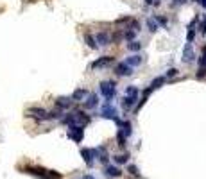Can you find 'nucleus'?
Masks as SVG:
<instances>
[{
	"mask_svg": "<svg viewBox=\"0 0 206 179\" xmlns=\"http://www.w3.org/2000/svg\"><path fill=\"white\" fill-rule=\"evenodd\" d=\"M195 77L197 79H204L206 77V66H199V70L195 73Z\"/></svg>",
	"mask_w": 206,
	"mask_h": 179,
	"instance_id": "nucleus-23",
	"label": "nucleus"
},
{
	"mask_svg": "<svg viewBox=\"0 0 206 179\" xmlns=\"http://www.w3.org/2000/svg\"><path fill=\"white\" fill-rule=\"evenodd\" d=\"M165 84V77H156L152 82H151V90H158V88H161V86Z\"/></svg>",
	"mask_w": 206,
	"mask_h": 179,
	"instance_id": "nucleus-17",
	"label": "nucleus"
},
{
	"mask_svg": "<svg viewBox=\"0 0 206 179\" xmlns=\"http://www.w3.org/2000/svg\"><path fill=\"white\" fill-rule=\"evenodd\" d=\"M124 95H126V97H133V99H138V95H140V90H138L136 86H127Z\"/></svg>",
	"mask_w": 206,
	"mask_h": 179,
	"instance_id": "nucleus-15",
	"label": "nucleus"
},
{
	"mask_svg": "<svg viewBox=\"0 0 206 179\" xmlns=\"http://www.w3.org/2000/svg\"><path fill=\"white\" fill-rule=\"evenodd\" d=\"M118 125H120V133H122L124 136H129L131 133H133V125H131V122H129V120L120 122Z\"/></svg>",
	"mask_w": 206,
	"mask_h": 179,
	"instance_id": "nucleus-14",
	"label": "nucleus"
},
{
	"mask_svg": "<svg viewBox=\"0 0 206 179\" xmlns=\"http://www.w3.org/2000/svg\"><path fill=\"white\" fill-rule=\"evenodd\" d=\"M201 32H203V34H206V20L203 21V25H201Z\"/></svg>",
	"mask_w": 206,
	"mask_h": 179,
	"instance_id": "nucleus-32",
	"label": "nucleus"
},
{
	"mask_svg": "<svg viewBox=\"0 0 206 179\" xmlns=\"http://www.w3.org/2000/svg\"><path fill=\"white\" fill-rule=\"evenodd\" d=\"M113 59H115V57H111V56H102V57H99L97 61H93V63H92V68H93V70H97V68L109 66V64L113 63Z\"/></svg>",
	"mask_w": 206,
	"mask_h": 179,
	"instance_id": "nucleus-5",
	"label": "nucleus"
},
{
	"mask_svg": "<svg viewBox=\"0 0 206 179\" xmlns=\"http://www.w3.org/2000/svg\"><path fill=\"white\" fill-rule=\"evenodd\" d=\"M27 116H34L38 120H49V111H45L43 107H31L27 109Z\"/></svg>",
	"mask_w": 206,
	"mask_h": 179,
	"instance_id": "nucleus-4",
	"label": "nucleus"
},
{
	"mask_svg": "<svg viewBox=\"0 0 206 179\" xmlns=\"http://www.w3.org/2000/svg\"><path fill=\"white\" fill-rule=\"evenodd\" d=\"M84 97H88V92H86V90H83V88H79V90H75V92H74V95H72L70 99L72 100H83Z\"/></svg>",
	"mask_w": 206,
	"mask_h": 179,
	"instance_id": "nucleus-16",
	"label": "nucleus"
},
{
	"mask_svg": "<svg viewBox=\"0 0 206 179\" xmlns=\"http://www.w3.org/2000/svg\"><path fill=\"white\" fill-rule=\"evenodd\" d=\"M95 43L106 47V45H109V36H108L106 32H97V34H95Z\"/></svg>",
	"mask_w": 206,
	"mask_h": 179,
	"instance_id": "nucleus-13",
	"label": "nucleus"
},
{
	"mask_svg": "<svg viewBox=\"0 0 206 179\" xmlns=\"http://www.w3.org/2000/svg\"><path fill=\"white\" fill-rule=\"evenodd\" d=\"M115 92H117V82H115V81H102V82H100V93L104 95L106 102H111V100H113Z\"/></svg>",
	"mask_w": 206,
	"mask_h": 179,
	"instance_id": "nucleus-1",
	"label": "nucleus"
},
{
	"mask_svg": "<svg viewBox=\"0 0 206 179\" xmlns=\"http://www.w3.org/2000/svg\"><path fill=\"white\" fill-rule=\"evenodd\" d=\"M84 41H86V45L90 47V49H97L99 45L95 43V38H93L92 34H84Z\"/></svg>",
	"mask_w": 206,
	"mask_h": 179,
	"instance_id": "nucleus-19",
	"label": "nucleus"
},
{
	"mask_svg": "<svg viewBox=\"0 0 206 179\" xmlns=\"http://www.w3.org/2000/svg\"><path fill=\"white\" fill-rule=\"evenodd\" d=\"M117 138H118V145H120V147H124V145H126V136H124L120 131H118V136H117Z\"/></svg>",
	"mask_w": 206,
	"mask_h": 179,
	"instance_id": "nucleus-24",
	"label": "nucleus"
},
{
	"mask_svg": "<svg viewBox=\"0 0 206 179\" xmlns=\"http://www.w3.org/2000/svg\"><path fill=\"white\" fill-rule=\"evenodd\" d=\"M154 21H156V23H160V25H163V27H167V25H169V18L160 16V14H156V16H154Z\"/></svg>",
	"mask_w": 206,
	"mask_h": 179,
	"instance_id": "nucleus-20",
	"label": "nucleus"
},
{
	"mask_svg": "<svg viewBox=\"0 0 206 179\" xmlns=\"http://www.w3.org/2000/svg\"><path fill=\"white\" fill-rule=\"evenodd\" d=\"M174 75H178V68H169L167 70V77H174Z\"/></svg>",
	"mask_w": 206,
	"mask_h": 179,
	"instance_id": "nucleus-26",
	"label": "nucleus"
},
{
	"mask_svg": "<svg viewBox=\"0 0 206 179\" xmlns=\"http://www.w3.org/2000/svg\"><path fill=\"white\" fill-rule=\"evenodd\" d=\"M127 49L131 50V52H140V49H142V43L136 41V40H133V41L127 43Z\"/></svg>",
	"mask_w": 206,
	"mask_h": 179,
	"instance_id": "nucleus-18",
	"label": "nucleus"
},
{
	"mask_svg": "<svg viewBox=\"0 0 206 179\" xmlns=\"http://www.w3.org/2000/svg\"><path fill=\"white\" fill-rule=\"evenodd\" d=\"M68 138L75 140V142H81L83 140V127H79V125H68Z\"/></svg>",
	"mask_w": 206,
	"mask_h": 179,
	"instance_id": "nucleus-6",
	"label": "nucleus"
},
{
	"mask_svg": "<svg viewBox=\"0 0 206 179\" xmlns=\"http://www.w3.org/2000/svg\"><path fill=\"white\" fill-rule=\"evenodd\" d=\"M74 118H75V124H74V125H79V127H83V129L92 122V116L86 115L84 111H81V109H75V111H74Z\"/></svg>",
	"mask_w": 206,
	"mask_h": 179,
	"instance_id": "nucleus-3",
	"label": "nucleus"
},
{
	"mask_svg": "<svg viewBox=\"0 0 206 179\" xmlns=\"http://www.w3.org/2000/svg\"><path fill=\"white\" fill-rule=\"evenodd\" d=\"M186 4V0H174V6H183Z\"/></svg>",
	"mask_w": 206,
	"mask_h": 179,
	"instance_id": "nucleus-31",
	"label": "nucleus"
},
{
	"mask_svg": "<svg viewBox=\"0 0 206 179\" xmlns=\"http://www.w3.org/2000/svg\"><path fill=\"white\" fill-rule=\"evenodd\" d=\"M197 21H199V16L195 14V18H194V20L190 21V25H188V29H190V31H194V27H195V23H197Z\"/></svg>",
	"mask_w": 206,
	"mask_h": 179,
	"instance_id": "nucleus-27",
	"label": "nucleus"
},
{
	"mask_svg": "<svg viewBox=\"0 0 206 179\" xmlns=\"http://www.w3.org/2000/svg\"><path fill=\"white\" fill-rule=\"evenodd\" d=\"M124 63L127 64V66H138V64H142L143 63V57L140 56V54H135V56H129V57H126V61Z\"/></svg>",
	"mask_w": 206,
	"mask_h": 179,
	"instance_id": "nucleus-10",
	"label": "nucleus"
},
{
	"mask_svg": "<svg viewBox=\"0 0 206 179\" xmlns=\"http://www.w3.org/2000/svg\"><path fill=\"white\" fill-rule=\"evenodd\" d=\"M194 38H195V31H188V34H186V41L192 43V41H194Z\"/></svg>",
	"mask_w": 206,
	"mask_h": 179,
	"instance_id": "nucleus-25",
	"label": "nucleus"
},
{
	"mask_svg": "<svg viewBox=\"0 0 206 179\" xmlns=\"http://www.w3.org/2000/svg\"><path fill=\"white\" fill-rule=\"evenodd\" d=\"M72 102H74V100H72L70 97H59V99H56V107L63 111V109H68V107L72 106Z\"/></svg>",
	"mask_w": 206,
	"mask_h": 179,
	"instance_id": "nucleus-9",
	"label": "nucleus"
},
{
	"mask_svg": "<svg viewBox=\"0 0 206 179\" xmlns=\"http://www.w3.org/2000/svg\"><path fill=\"white\" fill-rule=\"evenodd\" d=\"M106 172H108V174H111V176H118V170H117V168H113V167H108Z\"/></svg>",
	"mask_w": 206,
	"mask_h": 179,
	"instance_id": "nucleus-28",
	"label": "nucleus"
},
{
	"mask_svg": "<svg viewBox=\"0 0 206 179\" xmlns=\"http://www.w3.org/2000/svg\"><path fill=\"white\" fill-rule=\"evenodd\" d=\"M199 4H201L203 7H204V9H206V0H199Z\"/></svg>",
	"mask_w": 206,
	"mask_h": 179,
	"instance_id": "nucleus-33",
	"label": "nucleus"
},
{
	"mask_svg": "<svg viewBox=\"0 0 206 179\" xmlns=\"http://www.w3.org/2000/svg\"><path fill=\"white\" fill-rule=\"evenodd\" d=\"M99 106V97L95 95V93H92V95H88L84 100V107L86 109H93V107Z\"/></svg>",
	"mask_w": 206,
	"mask_h": 179,
	"instance_id": "nucleus-11",
	"label": "nucleus"
},
{
	"mask_svg": "<svg viewBox=\"0 0 206 179\" xmlns=\"http://www.w3.org/2000/svg\"><path fill=\"white\" fill-rule=\"evenodd\" d=\"M115 72H117V75H122V77H127V75H131V73H133V68H131V66H127L126 63H120V64H117V68H115Z\"/></svg>",
	"mask_w": 206,
	"mask_h": 179,
	"instance_id": "nucleus-7",
	"label": "nucleus"
},
{
	"mask_svg": "<svg viewBox=\"0 0 206 179\" xmlns=\"http://www.w3.org/2000/svg\"><path fill=\"white\" fill-rule=\"evenodd\" d=\"M147 27H149L151 32H156L158 31V23L154 21V18H147Z\"/></svg>",
	"mask_w": 206,
	"mask_h": 179,
	"instance_id": "nucleus-21",
	"label": "nucleus"
},
{
	"mask_svg": "<svg viewBox=\"0 0 206 179\" xmlns=\"http://www.w3.org/2000/svg\"><path fill=\"white\" fill-rule=\"evenodd\" d=\"M115 159H117L118 163H124V161L127 159V154H124V156H117V158H115Z\"/></svg>",
	"mask_w": 206,
	"mask_h": 179,
	"instance_id": "nucleus-29",
	"label": "nucleus"
},
{
	"mask_svg": "<svg viewBox=\"0 0 206 179\" xmlns=\"http://www.w3.org/2000/svg\"><path fill=\"white\" fill-rule=\"evenodd\" d=\"M81 152H83V156H84L86 163H88V165H92V150H90V149H83Z\"/></svg>",
	"mask_w": 206,
	"mask_h": 179,
	"instance_id": "nucleus-22",
	"label": "nucleus"
},
{
	"mask_svg": "<svg viewBox=\"0 0 206 179\" xmlns=\"http://www.w3.org/2000/svg\"><path fill=\"white\" fill-rule=\"evenodd\" d=\"M194 2H199V0H194Z\"/></svg>",
	"mask_w": 206,
	"mask_h": 179,
	"instance_id": "nucleus-34",
	"label": "nucleus"
},
{
	"mask_svg": "<svg viewBox=\"0 0 206 179\" xmlns=\"http://www.w3.org/2000/svg\"><path fill=\"white\" fill-rule=\"evenodd\" d=\"M194 59H195V54H194V50H192V43H186L185 50H183V61L185 63H192Z\"/></svg>",
	"mask_w": 206,
	"mask_h": 179,
	"instance_id": "nucleus-8",
	"label": "nucleus"
},
{
	"mask_svg": "<svg viewBox=\"0 0 206 179\" xmlns=\"http://www.w3.org/2000/svg\"><path fill=\"white\" fill-rule=\"evenodd\" d=\"M100 115H102L104 118H109V120H113L117 125L120 124V118H118V113H117V107H115L111 102H106V104L102 106V111H100Z\"/></svg>",
	"mask_w": 206,
	"mask_h": 179,
	"instance_id": "nucleus-2",
	"label": "nucleus"
},
{
	"mask_svg": "<svg viewBox=\"0 0 206 179\" xmlns=\"http://www.w3.org/2000/svg\"><path fill=\"white\" fill-rule=\"evenodd\" d=\"M136 102H138V99H133V97H126V95H124V99H122L124 111H127V109H131L133 106H136Z\"/></svg>",
	"mask_w": 206,
	"mask_h": 179,
	"instance_id": "nucleus-12",
	"label": "nucleus"
},
{
	"mask_svg": "<svg viewBox=\"0 0 206 179\" xmlns=\"http://www.w3.org/2000/svg\"><path fill=\"white\" fill-rule=\"evenodd\" d=\"M145 4H149V6H160V0H145Z\"/></svg>",
	"mask_w": 206,
	"mask_h": 179,
	"instance_id": "nucleus-30",
	"label": "nucleus"
}]
</instances>
